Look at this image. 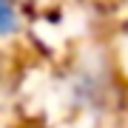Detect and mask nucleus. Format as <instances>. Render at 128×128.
<instances>
[{
	"instance_id": "nucleus-1",
	"label": "nucleus",
	"mask_w": 128,
	"mask_h": 128,
	"mask_svg": "<svg viewBox=\"0 0 128 128\" xmlns=\"http://www.w3.org/2000/svg\"><path fill=\"white\" fill-rule=\"evenodd\" d=\"M14 26H17V17H14L12 6L6 3V0H0V34L14 32Z\"/></svg>"
}]
</instances>
